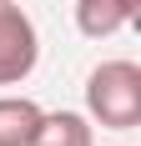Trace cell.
<instances>
[{
	"label": "cell",
	"instance_id": "277c9868",
	"mask_svg": "<svg viewBox=\"0 0 141 146\" xmlns=\"http://www.w3.org/2000/svg\"><path fill=\"white\" fill-rule=\"evenodd\" d=\"M30 146H91V121L81 111H45Z\"/></svg>",
	"mask_w": 141,
	"mask_h": 146
},
{
	"label": "cell",
	"instance_id": "5b68a950",
	"mask_svg": "<svg viewBox=\"0 0 141 146\" xmlns=\"http://www.w3.org/2000/svg\"><path fill=\"white\" fill-rule=\"evenodd\" d=\"M41 116L45 111L25 96H0V146H30Z\"/></svg>",
	"mask_w": 141,
	"mask_h": 146
},
{
	"label": "cell",
	"instance_id": "6da1fadb",
	"mask_svg": "<svg viewBox=\"0 0 141 146\" xmlns=\"http://www.w3.org/2000/svg\"><path fill=\"white\" fill-rule=\"evenodd\" d=\"M86 111L106 131L141 126V66L136 60H106L86 81Z\"/></svg>",
	"mask_w": 141,
	"mask_h": 146
},
{
	"label": "cell",
	"instance_id": "3957f363",
	"mask_svg": "<svg viewBox=\"0 0 141 146\" xmlns=\"http://www.w3.org/2000/svg\"><path fill=\"white\" fill-rule=\"evenodd\" d=\"M136 10H141V0H76V25L91 40H106L121 25H131Z\"/></svg>",
	"mask_w": 141,
	"mask_h": 146
},
{
	"label": "cell",
	"instance_id": "7a4b0ae2",
	"mask_svg": "<svg viewBox=\"0 0 141 146\" xmlns=\"http://www.w3.org/2000/svg\"><path fill=\"white\" fill-rule=\"evenodd\" d=\"M41 60V35L30 15L10 0H0V86H20Z\"/></svg>",
	"mask_w": 141,
	"mask_h": 146
}]
</instances>
